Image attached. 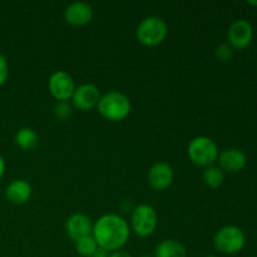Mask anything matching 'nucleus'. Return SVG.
Instances as JSON below:
<instances>
[{"mask_svg":"<svg viewBox=\"0 0 257 257\" xmlns=\"http://www.w3.org/2000/svg\"><path fill=\"white\" fill-rule=\"evenodd\" d=\"M108 257H132V255H130L128 252H125V251H115V252H110L108 253Z\"/></svg>","mask_w":257,"mask_h":257,"instance_id":"22","label":"nucleus"},{"mask_svg":"<svg viewBox=\"0 0 257 257\" xmlns=\"http://www.w3.org/2000/svg\"><path fill=\"white\" fill-rule=\"evenodd\" d=\"M92 5L84 2L70 3L64 10V20L72 27H84L93 19Z\"/></svg>","mask_w":257,"mask_h":257,"instance_id":"11","label":"nucleus"},{"mask_svg":"<svg viewBox=\"0 0 257 257\" xmlns=\"http://www.w3.org/2000/svg\"><path fill=\"white\" fill-rule=\"evenodd\" d=\"M173 170L168 163L156 162L151 166L147 173V180L151 187L156 191H165L173 183Z\"/></svg>","mask_w":257,"mask_h":257,"instance_id":"10","label":"nucleus"},{"mask_svg":"<svg viewBox=\"0 0 257 257\" xmlns=\"http://www.w3.org/2000/svg\"><path fill=\"white\" fill-rule=\"evenodd\" d=\"M202 180L207 187L216 190L225 182V172L218 166H210V167L203 168Z\"/></svg>","mask_w":257,"mask_h":257,"instance_id":"17","label":"nucleus"},{"mask_svg":"<svg viewBox=\"0 0 257 257\" xmlns=\"http://www.w3.org/2000/svg\"><path fill=\"white\" fill-rule=\"evenodd\" d=\"M138 257H155L153 255H141V256H138Z\"/></svg>","mask_w":257,"mask_h":257,"instance_id":"25","label":"nucleus"},{"mask_svg":"<svg viewBox=\"0 0 257 257\" xmlns=\"http://www.w3.org/2000/svg\"><path fill=\"white\" fill-rule=\"evenodd\" d=\"M92 236L98 247L107 252L119 251L131 237L130 223L117 213H105L93 223Z\"/></svg>","mask_w":257,"mask_h":257,"instance_id":"1","label":"nucleus"},{"mask_svg":"<svg viewBox=\"0 0 257 257\" xmlns=\"http://www.w3.org/2000/svg\"><path fill=\"white\" fill-rule=\"evenodd\" d=\"M253 38L252 25L245 19H237L230 25L227 32V44L233 50H243L251 44Z\"/></svg>","mask_w":257,"mask_h":257,"instance_id":"8","label":"nucleus"},{"mask_svg":"<svg viewBox=\"0 0 257 257\" xmlns=\"http://www.w3.org/2000/svg\"><path fill=\"white\" fill-rule=\"evenodd\" d=\"M90 257H94V256H90Z\"/></svg>","mask_w":257,"mask_h":257,"instance_id":"28","label":"nucleus"},{"mask_svg":"<svg viewBox=\"0 0 257 257\" xmlns=\"http://www.w3.org/2000/svg\"><path fill=\"white\" fill-rule=\"evenodd\" d=\"M218 167L223 172L238 173L246 167L247 157L245 153L238 148H227L218 153Z\"/></svg>","mask_w":257,"mask_h":257,"instance_id":"12","label":"nucleus"},{"mask_svg":"<svg viewBox=\"0 0 257 257\" xmlns=\"http://www.w3.org/2000/svg\"><path fill=\"white\" fill-rule=\"evenodd\" d=\"M218 147L215 141L206 136H197L188 143L187 155L191 162L198 167H210L217 162Z\"/></svg>","mask_w":257,"mask_h":257,"instance_id":"4","label":"nucleus"},{"mask_svg":"<svg viewBox=\"0 0 257 257\" xmlns=\"http://www.w3.org/2000/svg\"><path fill=\"white\" fill-rule=\"evenodd\" d=\"M158 225L157 211L153 206L147 203H141L136 206L132 211L130 221L131 232L141 238L150 237L153 235Z\"/></svg>","mask_w":257,"mask_h":257,"instance_id":"5","label":"nucleus"},{"mask_svg":"<svg viewBox=\"0 0 257 257\" xmlns=\"http://www.w3.org/2000/svg\"><path fill=\"white\" fill-rule=\"evenodd\" d=\"M32 186L25 180H14L8 185L5 197L13 205H24L32 197Z\"/></svg>","mask_w":257,"mask_h":257,"instance_id":"14","label":"nucleus"},{"mask_svg":"<svg viewBox=\"0 0 257 257\" xmlns=\"http://www.w3.org/2000/svg\"><path fill=\"white\" fill-rule=\"evenodd\" d=\"M99 88L92 83H84L78 87H75L74 93L72 95V105L73 108L78 110H90L93 108H97L98 102L100 99Z\"/></svg>","mask_w":257,"mask_h":257,"instance_id":"9","label":"nucleus"},{"mask_svg":"<svg viewBox=\"0 0 257 257\" xmlns=\"http://www.w3.org/2000/svg\"><path fill=\"white\" fill-rule=\"evenodd\" d=\"M15 145L24 151H29L34 148L38 143V135L33 128L23 127L15 133Z\"/></svg>","mask_w":257,"mask_h":257,"instance_id":"16","label":"nucleus"},{"mask_svg":"<svg viewBox=\"0 0 257 257\" xmlns=\"http://www.w3.org/2000/svg\"><path fill=\"white\" fill-rule=\"evenodd\" d=\"M155 257H187V251L185 246L177 240L166 238L161 241L155 248Z\"/></svg>","mask_w":257,"mask_h":257,"instance_id":"15","label":"nucleus"},{"mask_svg":"<svg viewBox=\"0 0 257 257\" xmlns=\"http://www.w3.org/2000/svg\"><path fill=\"white\" fill-rule=\"evenodd\" d=\"M97 109L108 122H120L130 115L132 104L124 93L112 90L100 95Z\"/></svg>","mask_w":257,"mask_h":257,"instance_id":"2","label":"nucleus"},{"mask_svg":"<svg viewBox=\"0 0 257 257\" xmlns=\"http://www.w3.org/2000/svg\"><path fill=\"white\" fill-rule=\"evenodd\" d=\"M168 35V25L165 19L160 17H147L141 20L136 28V38L138 43L148 48L162 44Z\"/></svg>","mask_w":257,"mask_h":257,"instance_id":"3","label":"nucleus"},{"mask_svg":"<svg viewBox=\"0 0 257 257\" xmlns=\"http://www.w3.org/2000/svg\"><path fill=\"white\" fill-rule=\"evenodd\" d=\"M74 247L77 253L80 257H90L95 253V251L98 250V245L95 242L94 237L92 235L85 236V237L79 238L74 242Z\"/></svg>","mask_w":257,"mask_h":257,"instance_id":"18","label":"nucleus"},{"mask_svg":"<svg viewBox=\"0 0 257 257\" xmlns=\"http://www.w3.org/2000/svg\"><path fill=\"white\" fill-rule=\"evenodd\" d=\"M93 222L84 213H73L65 222V232L68 237L75 242L79 238L92 235Z\"/></svg>","mask_w":257,"mask_h":257,"instance_id":"13","label":"nucleus"},{"mask_svg":"<svg viewBox=\"0 0 257 257\" xmlns=\"http://www.w3.org/2000/svg\"><path fill=\"white\" fill-rule=\"evenodd\" d=\"M215 57L220 62H230L233 57V49L227 43H223L215 48Z\"/></svg>","mask_w":257,"mask_h":257,"instance_id":"20","label":"nucleus"},{"mask_svg":"<svg viewBox=\"0 0 257 257\" xmlns=\"http://www.w3.org/2000/svg\"><path fill=\"white\" fill-rule=\"evenodd\" d=\"M247 4L251 5V7L257 8V0H250V2H247Z\"/></svg>","mask_w":257,"mask_h":257,"instance_id":"24","label":"nucleus"},{"mask_svg":"<svg viewBox=\"0 0 257 257\" xmlns=\"http://www.w3.org/2000/svg\"><path fill=\"white\" fill-rule=\"evenodd\" d=\"M251 257H257V256H251Z\"/></svg>","mask_w":257,"mask_h":257,"instance_id":"27","label":"nucleus"},{"mask_svg":"<svg viewBox=\"0 0 257 257\" xmlns=\"http://www.w3.org/2000/svg\"><path fill=\"white\" fill-rule=\"evenodd\" d=\"M48 89L50 95L58 102H68L72 99V95L75 90L74 79L69 73L64 70H57L49 77Z\"/></svg>","mask_w":257,"mask_h":257,"instance_id":"7","label":"nucleus"},{"mask_svg":"<svg viewBox=\"0 0 257 257\" xmlns=\"http://www.w3.org/2000/svg\"><path fill=\"white\" fill-rule=\"evenodd\" d=\"M5 168H7V165H5V160L0 156V181L4 177L5 175Z\"/></svg>","mask_w":257,"mask_h":257,"instance_id":"23","label":"nucleus"},{"mask_svg":"<svg viewBox=\"0 0 257 257\" xmlns=\"http://www.w3.org/2000/svg\"><path fill=\"white\" fill-rule=\"evenodd\" d=\"M53 113H54V117L59 120L69 119L73 113L72 103L69 100L68 102H57L53 108Z\"/></svg>","mask_w":257,"mask_h":257,"instance_id":"19","label":"nucleus"},{"mask_svg":"<svg viewBox=\"0 0 257 257\" xmlns=\"http://www.w3.org/2000/svg\"><path fill=\"white\" fill-rule=\"evenodd\" d=\"M8 77H9V65H8V60L7 58L0 53V87L7 83Z\"/></svg>","mask_w":257,"mask_h":257,"instance_id":"21","label":"nucleus"},{"mask_svg":"<svg viewBox=\"0 0 257 257\" xmlns=\"http://www.w3.org/2000/svg\"><path fill=\"white\" fill-rule=\"evenodd\" d=\"M246 243L245 232L238 226L227 225L217 230L213 236V246L223 255L238 253Z\"/></svg>","mask_w":257,"mask_h":257,"instance_id":"6","label":"nucleus"},{"mask_svg":"<svg viewBox=\"0 0 257 257\" xmlns=\"http://www.w3.org/2000/svg\"><path fill=\"white\" fill-rule=\"evenodd\" d=\"M206 257H217V256H213V255H210V256H206Z\"/></svg>","mask_w":257,"mask_h":257,"instance_id":"26","label":"nucleus"}]
</instances>
